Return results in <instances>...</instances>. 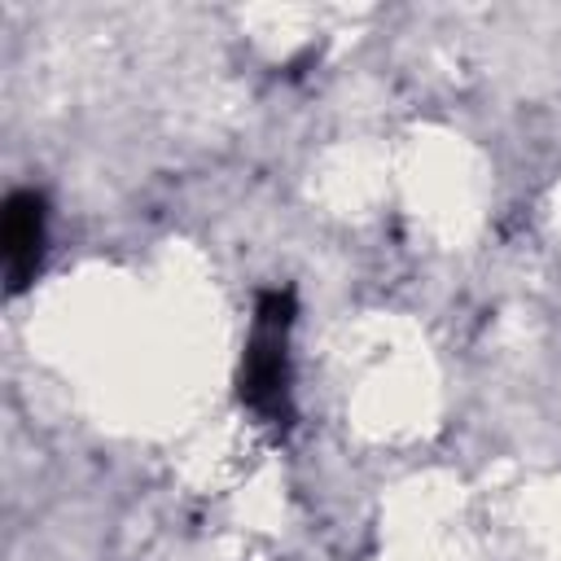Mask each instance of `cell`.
<instances>
[{"instance_id":"7a4b0ae2","label":"cell","mask_w":561,"mask_h":561,"mask_svg":"<svg viewBox=\"0 0 561 561\" xmlns=\"http://www.w3.org/2000/svg\"><path fill=\"white\" fill-rule=\"evenodd\" d=\"M44 245H48V206L35 188H18L4 202L0 215V263H4V280L9 294H22L39 263H44Z\"/></svg>"},{"instance_id":"6da1fadb","label":"cell","mask_w":561,"mask_h":561,"mask_svg":"<svg viewBox=\"0 0 561 561\" xmlns=\"http://www.w3.org/2000/svg\"><path fill=\"white\" fill-rule=\"evenodd\" d=\"M289 337H294V294L289 289H267L254 302L245 355H241V403L272 430H285L294 421V359H289Z\"/></svg>"}]
</instances>
